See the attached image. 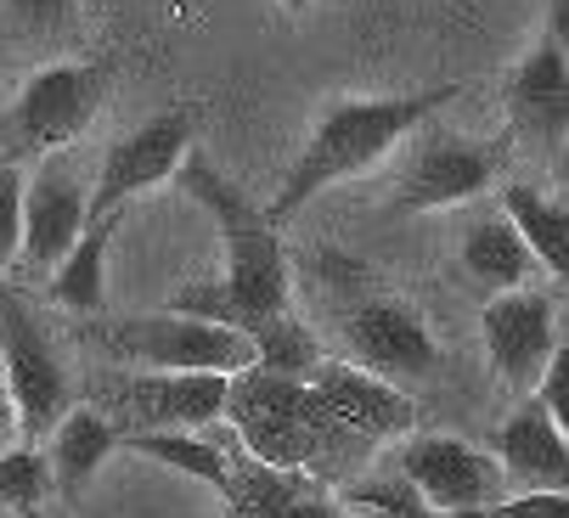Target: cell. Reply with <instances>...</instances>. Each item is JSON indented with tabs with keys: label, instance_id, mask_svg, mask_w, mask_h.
Returning a JSON list of instances; mask_svg holds the SVG:
<instances>
[{
	"label": "cell",
	"instance_id": "6da1fadb",
	"mask_svg": "<svg viewBox=\"0 0 569 518\" xmlns=\"http://www.w3.org/2000/svg\"><path fill=\"white\" fill-rule=\"evenodd\" d=\"M181 187L214 215L220 237H226V282H192L170 299V310L181 316H203V321H220V327H237V332H260L271 316L293 310L288 305V259H282V242H277V226L266 220V209L254 198H242L214 163L203 158H181Z\"/></svg>",
	"mask_w": 569,
	"mask_h": 518
},
{
	"label": "cell",
	"instance_id": "7a4b0ae2",
	"mask_svg": "<svg viewBox=\"0 0 569 518\" xmlns=\"http://www.w3.org/2000/svg\"><path fill=\"white\" fill-rule=\"evenodd\" d=\"M249 457L271 468H299V474H339L356 468L372 446L339 422V411L321 400L310 378L266 372V367H242L226 383V411H220Z\"/></svg>",
	"mask_w": 569,
	"mask_h": 518
},
{
	"label": "cell",
	"instance_id": "3957f363",
	"mask_svg": "<svg viewBox=\"0 0 569 518\" xmlns=\"http://www.w3.org/2000/svg\"><path fill=\"white\" fill-rule=\"evenodd\" d=\"M457 97V84H440V91H412V97H372V102H333L328 113L316 119V130H310V141H305V152H299V163L288 169V181H282V192L271 198V209H266V220L271 226H282L288 215H299L321 187H333V181H345V176H361L367 163H378L400 136H412L435 108H446Z\"/></svg>",
	"mask_w": 569,
	"mask_h": 518
},
{
	"label": "cell",
	"instance_id": "277c9868",
	"mask_svg": "<svg viewBox=\"0 0 569 518\" xmlns=\"http://www.w3.org/2000/svg\"><path fill=\"white\" fill-rule=\"evenodd\" d=\"M0 378H7V395L18 411V435L40 446L57 428V417L73 406V378H68V361L57 356L46 321L12 288H0Z\"/></svg>",
	"mask_w": 569,
	"mask_h": 518
},
{
	"label": "cell",
	"instance_id": "5b68a950",
	"mask_svg": "<svg viewBox=\"0 0 569 518\" xmlns=\"http://www.w3.org/2000/svg\"><path fill=\"white\" fill-rule=\"evenodd\" d=\"M108 350L124 361H141L152 372H242L254 367V343L249 332L181 316V310H158V316H124L102 327Z\"/></svg>",
	"mask_w": 569,
	"mask_h": 518
},
{
	"label": "cell",
	"instance_id": "8992f818",
	"mask_svg": "<svg viewBox=\"0 0 569 518\" xmlns=\"http://www.w3.org/2000/svg\"><path fill=\"white\" fill-rule=\"evenodd\" d=\"M102 91H108V62H57V68H40L23 97L7 119V158L18 163L23 152H57L68 141H79L91 130L97 108H102Z\"/></svg>",
	"mask_w": 569,
	"mask_h": 518
},
{
	"label": "cell",
	"instance_id": "52a82bcc",
	"mask_svg": "<svg viewBox=\"0 0 569 518\" xmlns=\"http://www.w3.org/2000/svg\"><path fill=\"white\" fill-rule=\"evenodd\" d=\"M400 479L451 518H485V507L502 501L508 490L497 457L457 435H418L400 451Z\"/></svg>",
	"mask_w": 569,
	"mask_h": 518
},
{
	"label": "cell",
	"instance_id": "ba28073f",
	"mask_svg": "<svg viewBox=\"0 0 569 518\" xmlns=\"http://www.w3.org/2000/svg\"><path fill=\"white\" fill-rule=\"evenodd\" d=\"M479 338H485V361H491V372L508 389L530 395L541 367L558 350V338H563L558 332V293H547V288L497 293L491 305H485V316H479Z\"/></svg>",
	"mask_w": 569,
	"mask_h": 518
},
{
	"label": "cell",
	"instance_id": "9c48e42d",
	"mask_svg": "<svg viewBox=\"0 0 569 518\" xmlns=\"http://www.w3.org/2000/svg\"><path fill=\"white\" fill-rule=\"evenodd\" d=\"M187 152H192V113L187 108H170V113L147 119L141 130L119 136L102 152V176H97V192L86 198V220H113L136 192L170 181Z\"/></svg>",
	"mask_w": 569,
	"mask_h": 518
},
{
	"label": "cell",
	"instance_id": "30bf717a",
	"mask_svg": "<svg viewBox=\"0 0 569 518\" xmlns=\"http://www.w3.org/2000/svg\"><path fill=\"white\" fill-rule=\"evenodd\" d=\"M345 343L356 367L383 383H412L440 372V343L406 299H361L356 310H345Z\"/></svg>",
	"mask_w": 569,
	"mask_h": 518
},
{
	"label": "cell",
	"instance_id": "8fae6325",
	"mask_svg": "<svg viewBox=\"0 0 569 518\" xmlns=\"http://www.w3.org/2000/svg\"><path fill=\"white\" fill-rule=\"evenodd\" d=\"M86 198H91L86 181H79V169L62 152H51L34 169V187L23 181V242H18V253H23L29 271H51L57 259L79 242V231L91 226Z\"/></svg>",
	"mask_w": 569,
	"mask_h": 518
},
{
	"label": "cell",
	"instance_id": "7c38bea8",
	"mask_svg": "<svg viewBox=\"0 0 569 518\" xmlns=\"http://www.w3.org/2000/svg\"><path fill=\"white\" fill-rule=\"evenodd\" d=\"M497 181V147L451 136V130H429L412 152V169L400 181V209H451L479 198Z\"/></svg>",
	"mask_w": 569,
	"mask_h": 518
},
{
	"label": "cell",
	"instance_id": "4fadbf2b",
	"mask_svg": "<svg viewBox=\"0 0 569 518\" xmlns=\"http://www.w3.org/2000/svg\"><path fill=\"white\" fill-rule=\"evenodd\" d=\"M305 378L321 389V400L339 411V422L350 428V435H361L367 446H383V440L412 435V428H418L412 395H400L395 383H383V378H372V372H361V367H345V361L321 356Z\"/></svg>",
	"mask_w": 569,
	"mask_h": 518
},
{
	"label": "cell",
	"instance_id": "5bb4252c",
	"mask_svg": "<svg viewBox=\"0 0 569 518\" xmlns=\"http://www.w3.org/2000/svg\"><path fill=\"white\" fill-rule=\"evenodd\" d=\"M508 113L513 130L530 141L558 147L569 130V46H563V0L552 12V29L541 34V46L519 62L513 73V91H508Z\"/></svg>",
	"mask_w": 569,
	"mask_h": 518
},
{
	"label": "cell",
	"instance_id": "9a60e30c",
	"mask_svg": "<svg viewBox=\"0 0 569 518\" xmlns=\"http://www.w3.org/2000/svg\"><path fill=\"white\" fill-rule=\"evenodd\" d=\"M497 468L519 490H569V435L536 395L497 428Z\"/></svg>",
	"mask_w": 569,
	"mask_h": 518
},
{
	"label": "cell",
	"instance_id": "2e32d148",
	"mask_svg": "<svg viewBox=\"0 0 569 518\" xmlns=\"http://www.w3.org/2000/svg\"><path fill=\"white\" fill-rule=\"evenodd\" d=\"M231 372H158L119 389V406L136 417V428H198L226 411Z\"/></svg>",
	"mask_w": 569,
	"mask_h": 518
},
{
	"label": "cell",
	"instance_id": "e0dca14e",
	"mask_svg": "<svg viewBox=\"0 0 569 518\" xmlns=\"http://www.w3.org/2000/svg\"><path fill=\"white\" fill-rule=\"evenodd\" d=\"M46 440H51V451H46L51 485L62 496H79V490L97 479V468L108 462V451H119V428L97 406H68Z\"/></svg>",
	"mask_w": 569,
	"mask_h": 518
},
{
	"label": "cell",
	"instance_id": "ac0fdd59",
	"mask_svg": "<svg viewBox=\"0 0 569 518\" xmlns=\"http://www.w3.org/2000/svg\"><path fill=\"white\" fill-rule=\"evenodd\" d=\"M462 266H468L473 282L508 293V288H525V282H530L536 253L525 248V237L513 231L508 215H479V220L462 231Z\"/></svg>",
	"mask_w": 569,
	"mask_h": 518
},
{
	"label": "cell",
	"instance_id": "d6986e66",
	"mask_svg": "<svg viewBox=\"0 0 569 518\" xmlns=\"http://www.w3.org/2000/svg\"><path fill=\"white\" fill-rule=\"evenodd\" d=\"M316 479L310 474H299V468H271V462H260V457H249V451H226V518H282V507L299 496V490H310Z\"/></svg>",
	"mask_w": 569,
	"mask_h": 518
},
{
	"label": "cell",
	"instance_id": "ffe728a7",
	"mask_svg": "<svg viewBox=\"0 0 569 518\" xmlns=\"http://www.w3.org/2000/svg\"><path fill=\"white\" fill-rule=\"evenodd\" d=\"M502 215L513 220V231L525 237V248L536 253V266H547L552 282L569 277V209L525 181H513L502 192Z\"/></svg>",
	"mask_w": 569,
	"mask_h": 518
},
{
	"label": "cell",
	"instance_id": "44dd1931",
	"mask_svg": "<svg viewBox=\"0 0 569 518\" xmlns=\"http://www.w3.org/2000/svg\"><path fill=\"white\" fill-rule=\"evenodd\" d=\"M119 446L158 468H176L209 490H226V446L220 440L187 435V428H119Z\"/></svg>",
	"mask_w": 569,
	"mask_h": 518
},
{
	"label": "cell",
	"instance_id": "7402d4cb",
	"mask_svg": "<svg viewBox=\"0 0 569 518\" xmlns=\"http://www.w3.org/2000/svg\"><path fill=\"white\" fill-rule=\"evenodd\" d=\"M108 242H113V220H91L86 231H79V242L51 266V299L62 310H102V266H108Z\"/></svg>",
	"mask_w": 569,
	"mask_h": 518
},
{
	"label": "cell",
	"instance_id": "603a6c76",
	"mask_svg": "<svg viewBox=\"0 0 569 518\" xmlns=\"http://www.w3.org/2000/svg\"><path fill=\"white\" fill-rule=\"evenodd\" d=\"M249 343H254V367H266V372H288V378H305V372L321 361V343L310 338V327H305L293 310L271 316Z\"/></svg>",
	"mask_w": 569,
	"mask_h": 518
},
{
	"label": "cell",
	"instance_id": "cb8c5ba5",
	"mask_svg": "<svg viewBox=\"0 0 569 518\" xmlns=\"http://www.w3.org/2000/svg\"><path fill=\"white\" fill-rule=\"evenodd\" d=\"M51 490V468L40 446H7L0 451V512H29Z\"/></svg>",
	"mask_w": 569,
	"mask_h": 518
},
{
	"label": "cell",
	"instance_id": "d4e9b609",
	"mask_svg": "<svg viewBox=\"0 0 569 518\" xmlns=\"http://www.w3.org/2000/svg\"><path fill=\"white\" fill-rule=\"evenodd\" d=\"M350 507H378V512H395V518H451L440 507H429L412 485H406L400 474H383V479H361L350 485Z\"/></svg>",
	"mask_w": 569,
	"mask_h": 518
},
{
	"label": "cell",
	"instance_id": "484cf974",
	"mask_svg": "<svg viewBox=\"0 0 569 518\" xmlns=\"http://www.w3.org/2000/svg\"><path fill=\"white\" fill-rule=\"evenodd\" d=\"M18 242H23V169L7 158L0 163V271L18 259Z\"/></svg>",
	"mask_w": 569,
	"mask_h": 518
},
{
	"label": "cell",
	"instance_id": "4316f807",
	"mask_svg": "<svg viewBox=\"0 0 569 518\" xmlns=\"http://www.w3.org/2000/svg\"><path fill=\"white\" fill-rule=\"evenodd\" d=\"M485 518H569V490H525L485 507Z\"/></svg>",
	"mask_w": 569,
	"mask_h": 518
},
{
	"label": "cell",
	"instance_id": "83f0119b",
	"mask_svg": "<svg viewBox=\"0 0 569 518\" xmlns=\"http://www.w3.org/2000/svg\"><path fill=\"white\" fill-rule=\"evenodd\" d=\"M7 7H12L23 23H34V29H57V23L68 18L73 0H7Z\"/></svg>",
	"mask_w": 569,
	"mask_h": 518
},
{
	"label": "cell",
	"instance_id": "f1b7e54d",
	"mask_svg": "<svg viewBox=\"0 0 569 518\" xmlns=\"http://www.w3.org/2000/svg\"><path fill=\"white\" fill-rule=\"evenodd\" d=\"M282 518H345V507H339L333 496H321V490L310 485V490H299V496L282 507Z\"/></svg>",
	"mask_w": 569,
	"mask_h": 518
},
{
	"label": "cell",
	"instance_id": "f546056e",
	"mask_svg": "<svg viewBox=\"0 0 569 518\" xmlns=\"http://www.w3.org/2000/svg\"><path fill=\"white\" fill-rule=\"evenodd\" d=\"M18 446V411H12V395H7V378H0V451Z\"/></svg>",
	"mask_w": 569,
	"mask_h": 518
},
{
	"label": "cell",
	"instance_id": "4dcf8cb0",
	"mask_svg": "<svg viewBox=\"0 0 569 518\" xmlns=\"http://www.w3.org/2000/svg\"><path fill=\"white\" fill-rule=\"evenodd\" d=\"M282 12H293V18H299V12H310V0H282Z\"/></svg>",
	"mask_w": 569,
	"mask_h": 518
},
{
	"label": "cell",
	"instance_id": "1f68e13d",
	"mask_svg": "<svg viewBox=\"0 0 569 518\" xmlns=\"http://www.w3.org/2000/svg\"><path fill=\"white\" fill-rule=\"evenodd\" d=\"M350 518H395V512H378V507H356Z\"/></svg>",
	"mask_w": 569,
	"mask_h": 518
},
{
	"label": "cell",
	"instance_id": "d6a6232c",
	"mask_svg": "<svg viewBox=\"0 0 569 518\" xmlns=\"http://www.w3.org/2000/svg\"><path fill=\"white\" fill-rule=\"evenodd\" d=\"M18 518H40V507H29V512H18Z\"/></svg>",
	"mask_w": 569,
	"mask_h": 518
}]
</instances>
